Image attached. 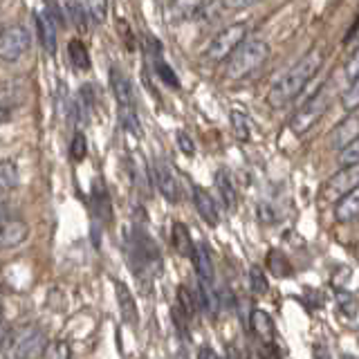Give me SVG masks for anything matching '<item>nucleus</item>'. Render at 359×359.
<instances>
[{
	"label": "nucleus",
	"instance_id": "1",
	"mask_svg": "<svg viewBox=\"0 0 359 359\" xmlns=\"http://www.w3.org/2000/svg\"><path fill=\"white\" fill-rule=\"evenodd\" d=\"M321 65H323V54L319 50L303 54L272 86V90H269V95H267V104L272 108H285L287 104H292V101L303 93V88L312 81L314 74L321 70Z\"/></svg>",
	"mask_w": 359,
	"mask_h": 359
},
{
	"label": "nucleus",
	"instance_id": "2",
	"mask_svg": "<svg viewBox=\"0 0 359 359\" xmlns=\"http://www.w3.org/2000/svg\"><path fill=\"white\" fill-rule=\"evenodd\" d=\"M123 243H126L128 263L137 276H155L162 269V256L157 245L151 241V236L142 227H133L123 231Z\"/></svg>",
	"mask_w": 359,
	"mask_h": 359
},
{
	"label": "nucleus",
	"instance_id": "3",
	"mask_svg": "<svg viewBox=\"0 0 359 359\" xmlns=\"http://www.w3.org/2000/svg\"><path fill=\"white\" fill-rule=\"evenodd\" d=\"M48 337L39 328V325H20L9 332L7 341L0 351L3 359H36L43 357L45 346H48Z\"/></svg>",
	"mask_w": 359,
	"mask_h": 359
},
{
	"label": "nucleus",
	"instance_id": "4",
	"mask_svg": "<svg viewBox=\"0 0 359 359\" xmlns=\"http://www.w3.org/2000/svg\"><path fill=\"white\" fill-rule=\"evenodd\" d=\"M269 59V45L261 39L245 41L227 61V76L231 81H243L256 74Z\"/></svg>",
	"mask_w": 359,
	"mask_h": 359
},
{
	"label": "nucleus",
	"instance_id": "5",
	"mask_svg": "<svg viewBox=\"0 0 359 359\" xmlns=\"http://www.w3.org/2000/svg\"><path fill=\"white\" fill-rule=\"evenodd\" d=\"M330 106V93L325 88H319L317 93H314L306 104H303L297 112L294 117L290 119V128L294 135H306L308 130H312L314 126L319 123V119L325 115V110Z\"/></svg>",
	"mask_w": 359,
	"mask_h": 359
},
{
	"label": "nucleus",
	"instance_id": "6",
	"mask_svg": "<svg viewBox=\"0 0 359 359\" xmlns=\"http://www.w3.org/2000/svg\"><path fill=\"white\" fill-rule=\"evenodd\" d=\"M247 41V25L243 22H236V25L224 27L222 32H218L213 41L207 48V59L211 63H220V61H229V56L241 48V45Z\"/></svg>",
	"mask_w": 359,
	"mask_h": 359
},
{
	"label": "nucleus",
	"instance_id": "7",
	"mask_svg": "<svg viewBox=\"0 0 359 359\" xmlns=\"http://www.w3.org/2000/svg\"><path fill=\"white\" fill-rule=\"evenodd\" d=\"M32 36L22 25H9L0 32V61L14 63L29 50Z\"/></svg>",
	"mask_w": 359,
	"mask_h": 359
},
{
	"label": "nucleus",
	"instance_id": "8",
	"mask_svg": "<svg viewBox=\"0 0 359 359\" xmlns=\"http://www.w3.org/2000/svg\"><path fill=\"white\" fill-rule=\"evenodd\" d=\"M151 171H153V182L157 189H160V194L166 198V202L177 205L180 202V184H177V177L173 173L171 164H168L164 157H157L151 166Z\"/></svg>",
	"mask_w": 359,
	"mask_h": 359
},
{
	"label": "nucleus",
	"instance_id": "9",
	"mask_svg": "<svg viewBox=\"0 0 359 359\" xmlns=\"http://www.w3.org/2000/svg\"><path fill=\"white\" fill-rule=\"evenodd\" d=\"M357 187H359V164L344 166L339 173H334L328 180V187H325V196H328L330 200L339 202L344 196H348Z\"/></svg>",
	"mask_w": 359,
	"mask_h": 359
},
{
	"label": "nucleus",
	"instance_id": "10",
	"mask_svg": "<svg viewBox=\"0 0 359 359\" xmlns=\"http://www.w3.org/2000/svg\"><path fill=\"white\" fill-rule=\"evenodd\" d=\"M29 227L25 220L18 218H7L0 220V250H11V247H18L27 241Z\"/></svg>",
	"mask_w": 359,
	"mask_h": 359
},
{
	"label": "nucleus",
	"instance_id": "11",
	"mask_svg": "<svg viewBox=\"0 0 359 359\" xmlns=\"http://www.w3.org/2000/svg\"><path fill=\"white\" fill-rule=\"evenodd\" d=\"M359 137V117L351 115L346 117L344 121H339L330 133V146L334 151H344L346 146H351L355 140Z\"/></svg>",
	"mask_w": 359,
	"mask_h": 359
},
{
	"label": "nucleus",
	"instance_id": "12",
	"mask_svg": "<svg viewBox=\"0 0 359 359\" xmlns=\"http://www.w3.org/2000/svg\"><path fill=\"white\" fill-rule=\"evenodd\" d=\"M110 88L115 95L119 108H135V90L130 79L123 74L119 67H110Z\"/></svg>",
	"mask_w": 359,
	"mask_h": 359
},
{
	"label": "nucleus",
	"instance_id": "13",
	"mask_svg": "<svg viewBox=\"0 0 359 359\" xmlns=\"http://www.w3.org/2000/svg\"><path fill=\"white\" fill-rule=\"evenodd\" d=\"M216 189L220 194V200L227 211H233L238 205V187H236V180L231 175L229 168H218L216 171Z\"/></svg>",
	"mask_w": 359,
	"mask_h": 359
},
{
	"label": "nucleus",
	"instance_id": "14",
	"mask_svg": "<svg viewBox=\"0 0 359 359\" xmlns=\"http://www.w3.org/2000/svg\"><path fill=\"white\" fill-rule=\"evenodd\" d=\"M34 22H36V34L43 45V50L50 56L56 54V25L48 16V11H34Z\"/></svg>",
	"mask_w": 359,
	"mask_h": 359
},
{
	"label": "nucleus",
	"instance_id": "15",
	"mask_svg": "<svg viewBox=\"0 0 359 359\" xmlns=\"http://www.w3.org/2000/svg\"><path fill=\"white\" fill-rule=\"evenodd\" d=\"M194 205H196V211L200 213V218L207 224H211V227H216V224L220 222L216 200H213L202 187H194Z\"/></svg>",
	"mask_w": 359,
	"mask_h": 359
},
{
	"label": "nucleus",
	"instance_id": "16",
	"mask_svg": "<svg viewBox=\"0 0 359 359\" xmlns=\"http://www.w3.org/2000/svg\"><path fill=\"white\" fill-rule=\"evenodd\" d=\"M93 211H95V224L99 229V224H108L112 218V209H110V196L106 187L101 184V180H97L93 187Z\"/></svg>",
	"mask_w": 359,
	"mask_h": 359
},
{
	"label": "nucleus",
	"instance_id": "17",
	"mask_svg": "<svg viewBox=\"0 0 359 359\" xmlns=\"http://www.w3.org/2000/svg\"><path fill=\"white\" fill-rule=\"evenodd\" d=\"M117 290V303H119V312H121V319L126 325H137L140 323V312H137V303H135V297L130 294V290L117 280L115 283Z\"/></svg>",
	"mask_w": 359,
	"mask_h": 359
},
{
	"label": "nucleus",
	"instance_id": "18",
	"mask_svg": "<svg viewBox=\"0 0 359 359\" xmlns=\"http://www.w3.org/2000/svg\"><path fill=\"white\" fill-rule=\"evenodd\" d=\"M194 265H196L198 278H200V280H205V283H211V285H213V280H216V269H213V261H211L209 247H207L205 243H198V245H196Z\"/></svg>",
	"mask_w": 359,
	"mask_h": 359
},
{
	"label": "nucleus",
	"instance_id": "19",
	"mask_svg": "<svg viewBox=\"0 0 359 359\" xmlns=\"http://www.w3.org/2000/svg\"><path fill=\"white\" fill-rule=\"evenodd\" d=\"M334 218L339 222H353L359 218V187L353 189L351 194L344 196L334 205Z\"/></svg>",
	"mask_w": 359,
	"mask_h": 359
},
{
	"label": "nucleus",
	"instance_id": "20",
	"mask_svg": "<svg viewBox=\"0 0 359 359\" xmlns=\"http://www.w3.org/2000/svg\"><path fill=\"white\" fill-rule=\"evenodd\" d=\"M173 247L180 256L184 258H191L194 261V254H196V243L191 241V233H189V227L184 222H173Z\"/></svg>",
	"mask_w": 359,
	"mask_h": 359
},
{
	"label": "nucleus",
	"instance_id": "21",
	"mask_svg": "<svg viewBox=\"0 0 359 359\" xmlns=\"http://www.w3.org/2000/svg\"><path fill=\"white\" fill-rule=\"evenodd\" d=\"M252 330L261 341H274V321L265 310H252Z\"/></svg>",
	"mask_w": 359,
	"mask_h": 359
},
{
	"label": "nucleus",
	"instance_id": "22",
	"mask_svg": "<svg viewBox=\"0 0 359 359\" xmlns=\"http://www.w3.org/2000/svg\"><path fill=\"white\" fill-rule=\"evenodd\" d=\"M207 5V0H173L171 16L175 20H189L200 14V9Z\"/></svg>",
	"mask_w": 359,
	"mask_h": 359
},
{
	"label": "nucleus",
	"instance_id": "23",
	"mask_svg": "<svg viewBox=\"0 0 359 359\" xmlns=\"http://www.w3.org/2000/svg\"><path fill=\"white\" fill-rule=\"evenodd\" d=\"M20 182V171L18 164L11 160L0 162V194H7V191H14Z\"/></svg>",
	"mask_w": 359,
	"mask_h": 359
},
{
	"label": "nucleus",
	"instance_id": "24",
	"mask_svg": "<svg viewBox=\"0 0 359 359\" xmlns=\"http://www.w3.org/2000/svg\"><path fill=\"white\" fill-rule=\"evenodd\" d=\"M67 56H70V63L74 70L79 72H86L90 70V54H88V48L81 43V41H70L67 43Z\"/></svg>",
	"mask_w": 359,
	"mask_h": 359
},
{
	"label": "nucleus",
	"instance_id": "25",
	"mask_svg": "<svg viewBox=\"0 0 359 359\" xmlns=\"http://www.w3.org/2000/svg\"><path fill=\"white\" fill-rule=\"evenodd\" d=\"M231 126L241 142H247L252 137V121L243 110H231Z\"/></svg>",
	"mask_w": 359,
	"mask_h": 359
},
{
	"label": "nucleus",
	"instance_id": "26",
	"mask_svg": "<svg viewBox=\"0 0 359 359\" xmlns=\"http://www.w3.org/2000/svg\"><path fill=\"white\" fill-rule=\"evenodd\" d=\"M119 121H121V128L126 133L135 135V137L142 135V123H140L137 110L135 108H119Z\"/></svg>",
	"mask_w": 359,
	"mask_h": 359
},
{
	"label": "nucleus",
	"instance_id": "27",
	"mask_svg": "<svg viewBox=\"0 0 359 359\" xmlns=\"http://www.w3.org/2000/svg\"><path fill=\"white\" fill-rule=\"evenodd\" d=\"M43 359H72V348L63 339H54L45 346Z\"/></svg>",
	"mask_w": 359,
	"mask_h": 359
},
{
	"label": "nucleus",
	"instance_id": "28",
	"mask_svg": "<svg viewBox=\"0 0 359 359\" xmlns=\"http://www.w3.org/2000/svg\"><path fill=\"white\" fill-rule=\"evenodd\" d=\"M177 303H180V310H182V314H184V319H191L196 314V310H198L194 292H189L187 285L177 287Z\"/></svg>",
	"mask_w": 359,
	"mask_h": 359
},
{
	"label": "nucleus",
	"instance_id": "29",
	"mask_svg": "<svg viewBox=\"0 0 359 359\" xmlns=\"http://www.w3.org/2000/svg\"><path fill=\"white\" fill-rule=\"evenodd\" d=\"M267 265H269V269H272L276 276H290L292 274V267L287 263V258L280 254L278 250H272V252L267 254Z\"/></svg>",
	"mask_w": 359,
	"mask_h": 359
},
{
	"label": "nucleus",
	"instance_id": "30",
	"mask_svg": "<svg viewBox=\"0 0 359 359\" xmlns=\"http://www.w3.org/2000/svg\"><path fill=\"white\" fill-rule=\"evenodd\" d=\"M86 11L93 22L101 25L108 18V0H86Z\"/></svg>",
	"mask_w": 359,
	"mask_h": 359
},
{
	"label": "nucleus",
	"instance_id": "31",
	"mask_svg": "<svg viewBox=\"0 0 359 359\" xmlns=\"http://www.w3.org/2000/svg\"><path fill=\"white\" fill-rule=\"evenodd\" d=\"M341 106L346 112H355L359 108V79H355V81H351V86H348V90L341 97Z\"/></svg>",
	"mask_w": 359,
	"mask_h": 359
},
{
	"label": "nucleus",
	"instance_id": "32",
	"mask_svg": "<svg viewBox=\"0 0 359 359\" xmlns=\"http://www.w3.org/2000/svg\"><path fill=\"white\" fill-rule=\"evenodd\" d=\"M67 14H70V18H72V22L74 25L81 29V32H86L88 29V18H86V11H83V7L79 5V0H67Z\"/></svg>",
	"mask_w": 359,
	"mask_h": 359
},
{
	"label": "nucleus",
	"instance_id": "33",
	"mask_svg": "<svg viewBox=\"0 0 359 359\" xmlns=\"http://www.w3.org/2000/svg\"><path fill=\"white\" fill-rule=\"evenodd\" d=\"M86 153H88L86 135H83L81 130H76V133H74V137H72V142H70V157H72L74 162H81L83 157H86Z\"/></svg>",
	"mask_w": 359,
	"mask_h": 359
},
{
	"label": "nucleus",
	"instance_id": "34",
	"mask_svg": "<svg viewBox=\"0 0 359 359\" xmlns=\"http://www.w3.org/2000/svg\"><path fill=\"white\" fill-rule=\"evenodd\" d=\"M250 287L254 294H265V292L269 290V283H267V278L263 274V269L261 267H252L250 269Z\"/></svg>",
	"mask_w": 359,
	"mask_h": 359
},
{
	"label": "nucleus",
	"instance_id": "35",
	"mask_svg": "<svg viewBox=\"0 0 359 359\" xmlns=\"http://www.w3.org/2000/svg\"><path fill=\"white\" fill-rule=\"evenodd\" d=\"M339 164H341V166L359 164V137H357L351 146H346V149L339 153Z\"/></svg>",
	"mask_w": 359,
	"mask_h": 359
},
{
	"label": "nucleus",
	"instance_id": "36",
	"mask_svg": "<svg viewBox=\"0 0 359 359\" xmlns=\"http://www.w3.org/2000/svg\"><path fill=\"white\" fill-rule=\"evenodd\" d=\"M344 74L348 81H355V79H359V48L353 52V56L348 59L346 67H344Z\"/></svg>",
	"mask_w": 359,
	"mask_h": 359
},
{
	"label": "nucleus",
	"instance_id": "37",
	"mask_svg": "<svg viewBox=\"0 0 359 359\" xmlns=\"http://www.w3.org/2000/svg\"><path fill=\"white\" fill-rule=\"evenodd\" d=\"M337 301H339V308L344 312L348 308V314H351V317H355V312H357V299L351 294V292H339V294H337Z\"/></svg>",
	"mask_w": 359,
	"mask_h": 359
},
{
	"label": "nucleus",
	"instance_id": "38",
	"mask_svg": "<svg viewBox=\"0 0 359 359\" xmlns=\"http://www.w3.org/2000/svg\"><path fill=\"white\" fill-rule=\"evenodd\" d=\"M261 0H222L224 9H231V11H243V9H250L254 5H258Z\"/></svg>",
	"mask_w": 359,
	"mask_h": 359
},
{
	"label": "nucleus",
	"instance_id": "39",
	"mask_svg": "<svg viewBox=\"0 0 359 359\" xmlns=\"http://www.w3.org/2000/svg\"><path fill=\"white\" fill-rule=\"evenodd\" d=\"M258 218H261L263 222H274L276 220V211H274V205L272 202H261L258 205Z\"/></svg>",
	"mask_w": 359,
	"mask_h": 359
},
{
	"label": "nucleus",
	"instance_id": "40",
	"mask_svg": "<svg viewBox=\"0 0 359 359\" xmlns=\"http://www.w3.org/2000/svg\"><path fill=\"white\" fill-rule=\"evenodd\" d=\"M48 16L54 20V25L65 27V16H63V11L59 9V5H56V0H48Z\"/></svg>",
	"mask_w": 359,
	"mask_h": 359
},
{
	"label": "nucleus",
	"instance_id": "41",
	"mask_svg": "<svg viewBox=\"0 0 359 359\" xmlns=\"http://www.w3.org/2000/svg\"><path fill=\"white\" fill-rule=\"evenodd\" d=\"M177 146H180V151L187 153V155H194L196 153V144H194V140H191L184 130L177 133Z\"/></svg>",
	"mask_w": 359,
	"mask_h": 359
},
{
	"label": "nucleus",
	"instance_id": "42",
	"mask_svg": "<svg viewBox=\"0 0 359 359\" xmlns=\"http://www.w3.org/2000/svg\"><path fill=\"white\" fill-rule=\"evenodd\" d=\"M261 359H280V353L274 341H263L261 344Z\"/></svg>",
	"mask_w": 359,
	"mask_h": 359
},
{
	"label": "nucleus",
	"instance_id": "43",
	"mask_svg": "<svg viewBox=\"0 0 359 359\" xmlns=\"http://www.w3.org/2000/svg\"><path fill=\"white\" fill-rule=\"evenodd\" d=\"M14 330L11 325H7L5 321L0 323V351H3V346H5V341H7V337H9V332Z\"/></svg>",
	"mask_w": 359,
	"mask_h": 359
},
{
	"label": "nucleus",
	"instance_id": "44",
	"mask_svg": "<svg viewBox=\"0 0 359 359\" xmlns=\"http://www.w3.org/2000/svg\"><path fill=\"white\" fill-rule=\"evenodd\" d=\"M198 359H220V357H218L216 353H213L209 346H202V348H200V353H198Z\"/></svg>",
	"mask_w": 359,
	"mask_h": 359
},
{
	"label": "nucleus",
	"instance_id": "45",
	"mask_svg": "<svg viewBox=\"0 0 359 359\" xmlns=\"http://www.w3.org/2000/svg\"><path fill=\"white\" fill-rule=\"evenodd\" d=\"M11 119V108L7 104H0V123H7Z\"/></svg>",
	"mask_w": 359,
	"mask_h": 359
},
{
	"label": "nucleus",
	"instance_id": "46",
	"mask_svg": "<svg viewBox=\"0 0 359 359\" xmlns=\"http://www.w3.org/2000/svg\"><path fill=\"white\" fill-rule=\"evenodd\" d=\"M9 218V207L5 200H0V220H7Z\"/></svg>",
	"mask_w": 359,
	"mask_h": 359
},
{
	"label": "nucleus",
	"instance_id": "47",
	"mask_svg": "<svg viewBox=\"0 0 359 359\" xmlns=\"http://www.w3.org/2000/svg\"><path fill=\"white\" fill-rule=\"evenodd\" d=\"M351 41H359V27H357V32L353 34V39H351Z\"/></svg>",
	"mask_w": 359,
	"mask_h": 359
},
{
	"label": "nucleus",
	"instance_id": "48",
	"mask_svg": "<svg viewBox=\"0 0 359 359\" xmlns=\"http://www.w3.org/2000/svg\"><path fill=\"white\" fill-rule=\"evenodd\" d=\"M0 323H3V310H0Z\"/></svg>",
	"mask_w": 359,
	"mask_h": 359
}]
</instances>
